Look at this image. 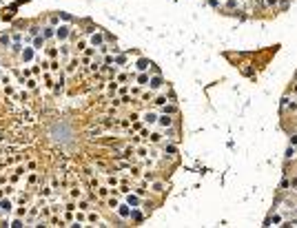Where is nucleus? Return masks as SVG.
I'll use <instances>...</instances> for the list:
<instances>
[{
    "instance_id": "22",
    "label": "nucleus",
    "mask_w": 297,
    "mask_h": 228,
    "mask_svg": "<svg viewBox=\"0 0 297 228\" xmlns=\"http://www.w3.org/2000/svg\"><path fill=\"white\" fill-rule=\"evenodd\" d=\"M78 208H80V210H89V202H84V199L78 202Z\"/></svg>"
},
{
    "instance_id": "28",
    "label": "nucleus",
    "mask_w": 297,
    "mask_h": 228,
    "mask_svg": "<svg viewBox=\"0 0 297 228\" xmlns=\"http://www.w3.org/2000/svg\"><path fill=\"white\" fill-rule=\"evenodd\" d=\"M171 122H173L171 118H162V120H160V124H164V126H171Z\"/></svg>"
},
{
    "instance_id": "18",
    "label": "nucleus",
    "mask_w": 297,
    "mask_h": 228,
    "mask_svg": "<svg viewBox=\"0 0 297 228\" xmlns=\"http://www.w3.org/2000/svg\"><path fill=\"white\" fill-rule=\"evenodd\" d=\"M49 186H51V188H53V190H60L62 182H60V179H58V177H53V179H51V184H49Z\"/></svg>"
},
{
    "instance_id": "34",
    "label": "nucleus",
    "mask_w": 297,
    "mask_h": 228,
    "mask_svg": "<svg viewBox=\"0 0 297 228\" xmlns=\"http://www.w3.org/2000/svg\"><path fill=\"white\" fill-rule=\"evenodd\" d=\"M86 219H89V222H98V215H96V213H89V217H86Z\"/></svg>"
},
{
    "instance_id": "10",
    "label": "nucleus",
    "mask_w": 297,
    "mask_h": 228,
    "mask_svg": "<svg viewBox=\"0 0 297 228\" xmlns=\"http://www.w3.org/2000/svg\"><path fill=\"white\" fill-rule=\"evenodd\" d=\"M38 193H40V197H51L53 188H51V186H42V184H40V190H38Z\"/></svg>"
},
{
    "instance_id": "11",
    "label": "nucleus",
    "mask_w": 297,
    "mask_h": 228,
    "mask_svg": "<svg viewBox=\"0 0 297 228\" xmlns=\"http://www.w3.org/2000/svg\"><path fill=\"white\" fill-rule=\"evenodd\" d=\"M0 47H5V49H7V47H11V38H9L7 33H0Z\"/></svg>"
},
{
    "instance_id": "4",
    "label": "nucleus",
    "mask_w": 297,
    "mask_h": 228,
    "mask_svg": "<svg viewBox=\"0 0 297 228\" xmlns=\"http://www.w3.org/2000/svg\"><path fill=\"white\" fill-rule=\"evenodd\" d=\"M27 215H29V208H27L25 204H18V208H16V217H25V219H27Z\"/></svg>"
},
{
    "instance_id": "32",
    "label": "nucleus",
    "mask_w": 297,
    "mask_h": 228,
    "mask_svg": "<svg viewBox=\"0 0 297 228\" xmlns=\"http://www.w3.org/2000/svg\"><path fill=\"white\" fill-rule=\"evenodd\" d=\"M91 42H93V45H100L102 38H100V35H93V38H91Z\"/></svg>"
},
{
    "instance_id": "24",
    "label": "nucleus",
    "mask_w": 297,
    "mask_h": 228,
    "mask_svg": "<svg viewBox=\"0 0 297 228\" xmlns=\"http://www.w3.org/2000/svg\"><path fill=\"white\" fill-rule=\"evenodd\" d=\"M60 53H62V60H67V58H69V47H62V49H60Z\"/></svg>"
},
{
    "instance_id": "1",
    "label": "nucleus",
    "mask_w": 297,
    "mask_h": 228,
    "mask_svg": "<svg viewBox=\"0 0 297 228\" xmlns=\"http://www.w3.org/2000/svg\"><path fill=\"white\" fill-rule=\"evenodd\" d=\"M11 210H13V202L9 199V195H5V197L0 199V213H2V215H9Z\"/></svg>"
},
{
    "instance_id": "3",
    "label": "nucleus",
    "mask_w": 297,
    "mask_h": 228,
    "mask_svg": "<svg viewBox=\"0 0 297 228\" xmlns=\"http://www.w3.org/2000/svg\"><path fill=\"white\" fill-rule=\"evenodd\" d=\"M38 182H42V179L38 177V173H35V171H29V179H27V186H31V188H33Z\"/></svg>"
},
{
    "instance_id": "2",
    "label": "nucleus",
    "mask_w": 297,
    "mask_h": 228,
    "mask_svg": "<svg viewBox=\"0 0 297 228\" xmlns=\"http://www.w3.org/2000/svg\"><path fill=\"white\" fill-rule=\"evenodd\" d=\"M13 100H18V102H20V104H27V102H29V91H18V93L13 95Z\"/></svg>"
},
{
    "instance_id": "19",
    "label": "nucleus",
    "mask_w": 297,
    "mask_h": 228,
    "mask_svg": "<svg viewBox=\"0 0 297 228\" xmlns=\"http://www.w3.org/2000/svg\"><path fill=\"white\" fill-rule=\"evenodd\" d=\"M20 177H22V175H18V173H11V175H9V184H18V182H20Z\"/></svg>"
},
{
    "instance_id": "5",
    "label": "nucleus",
    "mask_w": 297,
    "mask_h": 228,
    "mask_svg": "<svg viewBox=\"0 0 297 228\" xmlns=\"http://www.w3.org/2000/svg\"><path fill=\"white\" fill-rule=\"evenodd\" d=\"M20 55H22V62H31V58H33V49H29V47H25Z\"/></svg>"
},
{
    "instance_id": "9",
    "label": "nucleus",
    "mask_w": 297,
    "mask_h": 228,
    "mask_svg": "<svg viewBox=\"0 0 297 228\" xmlns=\"http://www.w3.org/2000/svg\"><path fill=\"white\" fill-rule=\"evenodd\" d=\"M35 86H38V80H35V78H27V80H25V89L33 91Z\"/></svg>"
},
{
    "instance_id": "26",
    "label": "nucleus",
    "mask_w": 297,
    "mask_h": 228,
    "mask_svg": "<svg viewBox=\"0 0 297 228\" xmlns=\"http://www.w3.org/2000/svg\"><path fill=\"white\" fill-rule=\"evenodd\" d=\"M51 35H53V29H51V27H49V29H45V31H42V38H51Z\"/></svg>"
},
{
    "instance_id": "13",
    "label": "nucleus",
    "mask_w": 297,
    "mask_h": 228,
    "mask_svg": "<svg viewBox=\"0 0 297 228\" xmlns=\"http://www.w3.org/2000/svg\"><path fill=\"white\" fill-rule=\"evenodd\" d=\"M49 69L51 71H53V73H60V60H51V62H49Z\"/></svg>"
},
{
    "instance_id": "6",
    "label": "nucleus",
    "mask_w": 297,
    "mask_h": 228,
    "mask_svg": "<svg viewBox=\"0 0 297 228\" xmlns=\"http://www.w3.org/2000/svg\"><path fill=\"white\" fill-rule=\"evenodd\" d=\"M9 226H13V228H22V226H27V219L16 217V219H11V222H9Z\"/></svg>"
},
{
    "instance_id": "30",
    "label": "nucleus",
    "mask_w": 297,
    "mask_h": 228,
    "mask_svg": "<svg viewBox=\"0 0 297 228\" xmlns=\"http://www.w3.org/2000/svg\"><path fill=\"white\" fill-rule=\"evenodd\" d=\"M129 204H131V206H138V197H133V195H129Z\"/></svg>"
},
{
    "instance_id": "8",
    "label": "nucleus",
    "mask_w": 297,
    "mask_h": 228,
    "mask_svg": "<svg viewBox=\"0 0 297 228\" xmlns=\"http://www.w3.org/2000/svg\"><path fill=\"white\" fill-rule=\"evenodd\" d=\"M42 80H45V86H47V89H51V86H53V75H51L49 71H45V75H42Z\"/></svg>"
},
{
    "instance_id": "29",
    "label": "nucleus",
    "mask_w": 297,
    "mask_h": 228,
    "mask_svg": "<svg viewBox=\"0 0 297 228\" xmlns=\"http://www.w3.org/2000/svg\"><path fill=\"white\" fill-rule=\"evenodd\" d=\"M144 120H146V122H155V115H153V113H146Z\"/></svg>"
},
{
    "instance_id": "14",
    "label": "nucleus",
    "mask_w": 297,
    "mask_h": 228,
    "mask_svg": "<svg viewBox=\"0 0 297 228\" xmlns=\"http://www.w3.org/2000/svg\"><path fill=\"white\" fill-rule=\"evenodd\" d=\"M78 64H80V60H76V58H73V60H69V64H67V71H69V73H73Z\"/></svg>"
},
{
    "instance_id": "23",
    "label": "nucleus",
    "mask_w": 297,
    "mask_h": 228,
    "mask_svg": "<svg viewBox=\"0 0 297 228\" xmlns=\"http://www.w3.org/2000/svg\"><path fill=\"white\" fill-rule=\"evenodd\" d=\"M11 51H13V53H22V45H18V42L11 45Z\"/></svg>"
},
{
    "instance_id": "27",
    "label": "nucleus",
    "mask_w": 297,
    "mask_h": 228,
    "mask_svg": "<svg viewBox=\"0 0 297 228\" xmlns=\"http://www.w3.org/2000/svg\"><path fill=\"white\" fill-rule=\"evenodd\" d=\"M138 67H140V71H144L146 67H149V62H146V60H140V62H138Z\"/></svg>"
},
{
    "instance_id": "17",
    "label": "nucleus",
    "mask_w": 297,
    "mask_h": 228,
    "mask_svg": "<svg viewBox=\"0 0 297 228\" xmlns=\"http://www.w3.org/2000/svg\"><path fill=\"white\" fill-rule=\"evenodd\" d=\"M13 173H18V175H25V173H29V171H27V164H18V166L13 169Z\"/></svg>"
},
{
    "instance_id": "21",
    "label": "nucleus",
    "mask_w": 297,
    "mask_h": 228,
    "mask_svg": "<svg viewBox=\"0 0 297 228\" xmlns=\"http://www.w3.org/2000/svg\"><path fill=\"white\" fill-rule=\"evenodd\" d=\"M151 86H153V89H160V86H162V78H153L151 80Z\"/></svg>"
},
{
    "instance_id": "20",
    "label": "nucleus",
    "mask_w": 297,
    "mask_h": 228,
    "mask_svg": "<svg viewBox=\"0 0 297 228\" xmlns=\"http://www.w3.org/2000/svg\"><path fill=\"white\" fill-rule=\"evenodd\" d=\"M38 169V162H35V159H29V162H27V171H35Z\"/></svg>"
},
{
    "instance_id": "7",
    "label": "nucleus",
    "mask_w": 297,
    "mask_h": 228,
    "mask_svg": "<svg viewBox=\"0 0 297 228\" xmlns=\"http://www.w3.org/2000/svg\"><path fill=\"white\" fill-rule=\"evenodd\" d=\"M49 226H67V224L62 222L58 215H51V217H49Z\"/></svg>"
},
{
    "instance_id": "16",
    "label": "nucleus",
    "mask_w": 297,
    "mask_h": 228,
    "mask_svg": "<svg viewBox=\"0 0 297 228\" xmlns=\"http://www.w3.org/2000/svg\"><path fill=\"white\" fill-rule=\"evenodd\" d=\"M42 47H45V38L35 35V40H33V49H42Z\"/></svg>"
},
{
    "instance_id": "15",
    "label": "nucleus",
    "mask_w": 297,
    "mask_h": 228,
    "mask_svg": "<svg viewBox=\"0 0 297 228\" xmlns=\"http://www.w3.org/2000/svg\"><path fill=\"white\" fill-rule=\"evenodd\" d=\"M69 195H71V199H78L82 195V190L78 188V186H71V190H69Z\"/></svg>"
},
{
    "instance_id": "35",
    "label": "nucleus",
    "mask_w": 297,
    "mask_h": 228,
    "mask_svg": "<svg viewBox=\"0 0 297 228\" xmlns=\"http://www.w3.org/2000/svg\"><path fill=\"white\" fill-rule=\"evenodd\" d=\"M131 217L135 219V222H140V219H142V215H140V213H138V210H135V213H131Z\"/></svg>"
},
{
    "instance_id": "33",
    "label": "nucleus",
    "mask_w": 297,
    "mask_h": 228,
    "mask_svg": "<svg viewBox=\"0 0 297 228\" xmlns=\"http://www.w3.org/2000/svg\"><path fill=\"white\" fill-rule=\"evenodd\" d=\"M47 53H49V58H55V55H58V51H55V49H53V47H51V49H49V51H47Z\"/></svg>"
},
{
    "instance_id": "25",
    "label": "nucleus",
    "mask_w": 297,
    "mask_h": 228,
    "mask_svg": "<svg viewBox=\"0 0 297 228\" xmlns=\"http://www.w3.org/2000/svg\"><path fill=\"white\" fill-rule=\"evenodd\" d=\"M40 69L42 71H49V60H40Z\"/></svg>"
},
{
    "instance_id": "12",
    "label": "nucleus",
    "mask_w": 297,
    "mask_h": 228,
    "mask_svg": "<svg viewBox=\"0 0 297 228\" xmlns=\"http://www.w3.org/2000/svg\"><path fill=\"white\" fill-rule=\"evenodd\" d=\"M55 35H58V40H65L69 35V27H60V29L55 31Z\"/></svg>"
},
{
    "instance_id": "31",
    "label": "nucleus",
    "mask_w": 297,
    "mask_h": 228,
    "mask_svg": "<svg viewBox=\"0 0 297 228\" xmlns=\"http://www.w3.org/2000/svg\"><path fill=\"white\" fill-rule=\"evenodd\" d=\"M76 222L82 224V222H84V215H82V213H76Z\"/></svg>"
}]
</instances>
